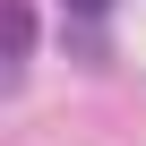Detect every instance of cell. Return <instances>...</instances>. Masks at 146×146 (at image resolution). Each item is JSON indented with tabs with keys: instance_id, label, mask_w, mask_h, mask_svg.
Instances as JSON below:
<instances>
[{
	"instance_id": "obj_1",
	"label": "cell",
	"mask_w": 146,
	"mask_h": 146,
	"mask_svg": "<svg viewBox=\"0 0 146 146\" xmlns=\"http://www.w3.org/2000/svg\"><path fill=\"white\" fill-rule=\"evenodd\" d=\"M0 26H9V52H35V9L26 0H0Z\"/></svg>"
},
{
	"instance_id": "obj_2",
	"label": "cell",
	"mask_w": 146,
	"mask_h": 146,
	"mask_svg": "<svg viewBox=\"0 0 146 146\" xmlns=\"http://www.w3.org/2000/svg\"><path fill=\"white\" fill-rule=\"evenodd\" d=\"M69 9H78V17H103V9H112V0H69Z\"/></svg>"
}]
</instances>
